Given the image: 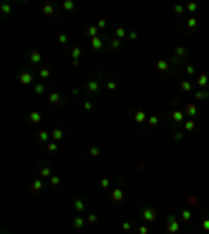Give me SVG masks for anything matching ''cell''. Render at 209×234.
<instances>
[{"instance_id": "cell-11", "label": "cell", "mask_w": 209, "mask_h": 234, "mask_svg": "<svg viewBox=\"0 0 209 234\" xmlns=\"http://www.w3.org/2000/svg\"><path fill=\"white\" fill-rule=\"evenodd\" d=\"M190 205H193V207H199V199H190Z\"/></svg>"}, {"instance_id": "cell-12", "label": "cell", "mask_w": 209, "mask_h": 234, "mask_svg": "<svg viewBox=\"0 0 209 234\" xmlns=\"http://www.w3.org/2000/svg\"><path fill=\"white\" fill-rule=\"evenodd\" d=\"M205 228H207V230H209V220H207V222H205Z\"/></svg>"}, {"instance_id": "cell-3", "label": "cell", "mask_w": 209, "mask_h": 234, "mask_svg": "<svg viewBox=\"0 0 209 234\" xmlns=\"http://www.w3.org/2000/svg\"><path fill=\"white\" fill-rule=\"evenodd\" d=\"M207 82H209L207 75H199V86H207Z\"/></svg>"}, {"instance_id": "cell-1", "label": "cell", "mask_w": 209, "mask_h": 234, "mask_svg": "<svg viewBox=\"0 0 209 234\" xmlns=\"http://www.w3.org/2000/svg\"><path fill=\"white\" fill-rule=\"evenodd\" d=\"M167 226H169V232H176V230H178V224H176V218H173V215H169Z\"/></svg>"}, {"instance_id": "cell-9", "label": "cell", "mask_w": 209, "mask_h": 234, "mask_svg": "<svg viewBox=\"0 0 209 234\" xmlns=\"http://www.w3.org/2000/svg\"><path fill=\"white\" fill-rule=\"evenodd\" d=\"M195 25H197V19H195V17H193V19H188V27H195Z\"/></svg>"}, {"instance_id": "cell-4", "label": "cell", "mask_w": 209, "mask_h": 234, "mask_svg": "<svg viewBox=\"0 0 209 234\" xmlns=\"http://www.w3.org/2000/svg\"><path fill=\"white\" fill-rule=\"evenodd\" d=\"M186 113H188V115H195V113H197V107H195V105H188V107H186Z\"/></svg>"}, {"instance_id": "cell-10", "label": "cell", "mask_w": 209, "mask_h": 234, "mask_svg": "<svg viewBox=\"0 0 209 234\" xmlns=\"http://www.w3.org/2000/svg\"><path fill=\"white\" fill-rule=\"evenodd\" d=\"M182 90H190V84L188 82H182Z\"/></svg>"}, {"instance_id": "cell-8", "label": "cell", "mask_w": 209, "mask_h": 234, "mask_svg": "<svg viewBox=\"0 0 209 234\" xmlns=\"http://www.w3.org/2000/svg\"><path fill=\"white\" fill-rule=\"evenodd\" d=\"M157 67H159V69H167V63H163V61H159V63H157Z\"/></svg>"}, {"instance_id": "cell-6", "label": "cell", "mask_w": 209, "mask_h": 234, "mask_svg": "<svg viewBox=\"0 0 209 234\" xmlns=\"http://www.w3.org/2000/svg\"><path fill=\"white\" fill-rule=\"evenodd\" d=\"M186 57V52H184V48H178V59H184Z\"/></svg>"}, {"instance_id": "cell-5", "label": "cell", "mask_w": 209, "mask_h": 234, "mask_svg": "<svg viewBox=\"0 0 209 234\" xmlns=\"http://www.w3.org/2000/svg\"><path fill=\"white\" fill-rule=\"evenodd\" d=\"M153 215H155V213H153L151 209H146V211H144V218H146V220H153Z\"/></svg>"}, {"instance_id": "cell-7", "label": "cell", "mask_w": 209, "mask_h": 234, "mask_svg": "<svg viewBox=\"0 0 209 234\" xmlns=\"http://www.w3.org/2000/svg\"><path fill=\"white\" fill-rule=\"evenodd\" d=\"M182 220L188 222V220H190V211H184V213H182Z\"/></svg>"}, {"instance_id": "cell-2", "label": "cell", "mask_w": 209, "mask_h": 234, "mask_svg": "<svg viewBox=\"0 0 209 234\" xmlns=\"http://www.w3.org/2000/svg\"><path fill=\"white\" fill-rule=\"evenodd\" d=\"M171 119H173V121H176V123H178V121H182V119H184V115H182L180 111H173V115H171Z\"/></svg>"}]
</instances>
